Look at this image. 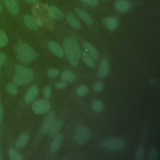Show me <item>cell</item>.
<instances>
[{"instance_id":"6da1fadb","label":"cell","mask_w":160,"mask_h":160,"mask_svg":"<svg viewBox=\"0 0 160 160\" xmlns=\"http://www.w3.org/2000/svg\"><path fill=\"white\" fill-rule=\"evenodd\" d=\"M63 50L69 63L73 66H78L81 54L76 40L72 37L66 38L63 41Z\"/></svg>"},{"instance_id":"7a4b0ae2","label":"cell","mask_w":160,"mask_h":160,"mask_svg":"<svg viewBox=\"0 0 160 160\" xmlns=\"http://www.w3.org/2000/svg\"><path fill=\"white\" fill-rule=\"evenodd\" d=\"M17 59L23 64H29L35 61L38 54L29 44L20 42L15 47Z\"/></svg>"},{"instance_id":"3957f363","label":"cell","mask_w":160,"mask_h":160,"mask_svg":"<svg viewBox=\"0 0 160 160\" xmlns=\"http://www.w3.org/2000/svg\"><path fill=\"white\" fill-rule=\"evenodd\" d=\"M16 74L12 77V82L17 86H22L30 82L34 77L32 69L22 65L15 66Z\"/></svg>"},{"instance_id":"277c9868","label":"cell","mask_w":160,"mask_h":160,"mask_svg":"<svg viewBox=\"0 0 160 160\" xmlns=\"http://www.w3.org/2000/svg\"><path fill=\"white\" fill-rule=\"evenodd\" d=\"M125 146V141L121 138H110L105 139L102 142L104 149L109 151H118Z\"/></svg>"},{"instance_id":"5b68a950","label":"cell","mask_w":160,"mask_h":160,"mask_svg":"<svg viewBox=\"0 0 160 160\" xmlns=\"http://www.w3.org/2000/svg\"><path fill=\"white\" fill-rule=\"evenodd\" d=\"M91 131L88 126H80L77 128L75 132L76 142L79 145H82L91 139Z\"/></svg>"},{"instance_id":"8992f818","label":"cell","mask_w":160,"mask_h":160,"mask_svg":"<svg viewBox=\"0 0 160 160\" xmlns=\"http://www.w3.org/2000/svg\"><path fill=\"white\" fill-rule=\"evenodd\" d=\"M51 103L44 99H39L34 101L31 106L32 112L36 114H43L48 112L51 109Z\"/></svg>"},{"instance_id":"52a82bcc","label":"cell","mask_w":160,"mask_h":160,"mask_svg":"<svg viewBox=\"0 0 160 160\" xmlns=\"http://www.w3.org/2000/svg\"><path fill=\"white\" fill-rule=\"evenodd\" d=\"M55 119V112L54 111H50L44 119L42 122L41 131L42 134H48L49 130L52 125L54 120Z\"/></svg>"},{"instance_id":"ba28073f","label":"cell","mask_w":160,"mask_h":160,"mask_svg":"<svg viewBox=\"0 0 160 160\" xmlns=\"http://www.w3.org/2000/svg\"><path fill=\"white\" fill-rule=\"evenodd\" d=\"M63 126V121L61 119H54L51 128L49 130L48 134L50 137H54L58 133H59L60 130L62 129Z\"/></svg>"},{"instance_id":"9c48e42d","label":"cell","mask_w":160,"mask_h":160,"mask_svg":"<svg viewBox=\"0 0 160 160\" xmlns=\"http://www.w3.org/2000/svg\"><path fill=\"white\" fill-rule=\"evenodd\" d=\"M109 72V65L107 59H103L101 60L98 70V76L101 78L107 76Z\"/></svg>"},{"instance_id":"30bf717a","label":"cell","mask_w":160,"mask_h":160,"mask_svg":"<svg viewBox=\"0 0 160 160\" xmlns=\"http://www.w3.org/2000/svg\"><path fill=\"white\" fill-rule=\"evenodd\" d=\"M64 139V135L62 133H58L56 135L50 145V151L52 153L56 152L60 148Z\"/></svg>"},{"instance_id":"8fae6325","label":"cell","mask_w":160,"mask_h":160,"mask_svg":"<svg viewBox=\"0 0 160 160\" xmlns=\"http://www.w3.org/2000/svg\"><path fill=\"white\" fill-rule=\"evenodd\" d=\"M74 12L78 17H79L86 24H88L89 25L92 24L93 20H92L91 16L89 15V14H88L86 11H85L83 9H80L79 8H76L74 9Z\"/></svg>"},{"instance_id":"7c38bea8","label":"cell","mask_w":160,"mask_h":160,"mask_svg":"<svg viewBox=\"0 0 160 160\" xmlns=\"http://www.w3.org/2000/svg\"><path fill=\"white\" fill-rule=\"evenodd\" d=\"M39 91V88L36 85H32L26 92L24 97V100L27 103L32 102L36 98Z\"/></svg>"},{"instance_id":"4fadbf2b","label":"cell","mask_w":160,"mask_h":160,"mask_svg":"<svg viewBox=\"0 0 160 160\" xmlns=\"http://www.w3.org/2000/svg\"><path fill=\"white\" fill-rule=\"evenodd\" d=\"M48 46L50 51L56 56L61 58L64 56V50L58 43L54 41H51L48 43Z\"/></svg>"},{"instance_id":"5bb4252c","label":"cell","mask_w":160,"mask_h":160,"mask_svg":"<svg viewBox=\"0 0 160 160\" xmlns=\"http://www.w3.org/2000/svg\"><path fill=\"white\" fill-rule=\"evenodd\" d=\"M82 46L85 50L86 52H87L92 58L94 60L97 61L99 58V53L98 49L92 44L84 42L82 44Z\"/></svg>"},{"instance_id":"9a60e30c","label":"cell","mask_w":160,"mask_h":160,"mask_svg":"<svg viewBox=\"0 0 160 160\" xmlns=\"http://www.w3.org/2000/svg\"><path fill=\"white\" fill-rule=\"evenodd\" d=\"M4 4L8 10L12 14L18 13L19 8L16 0H4Z\"/></svg>"},{"instance_id":"2e32d148","label":"cell","mask_w":160,"mask_h":160,"mask_svg":"<svg viewBox=\"0 0 160 160\" xmlns=\"http://www.w3.org/2000/svg\"><path fill=\"white\" fill-rule=\"evenodd\" d=\"M103 23L109 31L115 30L118 26V21L114 17H107L103 20Z\"/></svg>"},{"instance_id":"e0dca14e","label":"cell","mask_w":160,"mask_h":160,"mask_svg":"<svg viewBox=\"0 0 160 160\" xmlns=\"http://www.w3.org/2000/svg\"><path fill=\"white\" fill-rule=\"evenodd\" d=\"M114 7L118 11L121 12H125L130 9L131 5L128 1L118 0L114 4Z\"/></svg>"},{"instance_id":"ac0fdd59","label":"cell","mask_w":160,"mask_h":160,"mask_svg":"<svg viewBox=\"0 0 160 160\" xmlns=\"http://www.w3.org/2000/svg\"><path fill=\"white\" fill-rule=\"evenodd\" d=\"M66 20L71 27L75 29H79L81 28V25L78 19L72 13L69 14L66 16Z\"/></svg>"},{"instance_id":"d6986e66","label":"cell","mask_w":160,"mask_h":160,"mask_svg":"<svg viewBox=\"0 0 160 160\" xmlns=\"http://www.w3.org/2000/svg\"><path fill=\"white\" fill-rule=\"evenodd\" d=\"M24 22L25 26L29 29L34 30L38 28V23L36 19L31 16L26 15L24 17Z\"/></svg>"},{"instance_id":"ffe728a7","label":"cell","mask_w":160,"mask_h":160,"mask_svg":"<svg viewBox=\"0 0 160 160\" xmlns=\"http://www.w3.org/2000/svg\"><path fill=\"white\" fill-rule=\"evenodd\" d=\"M29 136L26 133H22L21 134L18 138L17 139L16 143H15V147L16 149H21L24 148L28 143L29 141Z\"/></svg>"},{"instance_id":"44dd1931","label":"cell","mask_w":160,"mask_h":160,"mask_svg":"<svg viewBox=\"0 0 160 160\" xmlns=\"http://www.w3.org/2000/svg\"><path fill=\"white\" fill-rule=\"evenodd\" d=\"M49 16L55 19H61L64 18V14L62 11L56 6H51L49 9Z\"/></svg>"},{"instance_id":"7402d4cb","label":"cell","mask_w":160,"mask_h":160,"mask_svg":"<svg viewBox=\"0 0 160 160\" xmlns=\"http://www.w3.org/2000/svg\"><path fill=\"white\" fill-rule=\"evenodd\" d=\"M61 79L64 82H72L76 80V76L70 71H64L61 74Z\"/></svg>"},{"instance_id":"603a6c76","label":"cell","mask_w":160,"mask_h":160,"mask_svg":"<svg viewBox=\"0 0 160 160\" xmlns=\"http://www.w3.org/2000/svg\"><path fill=\"white\" fill-rule=\"evenodd\" d=\"M82 58L84 63L89 68H94L96 66L95 60L86 51H84L81 54Z\"/></svg>"},{"instance_id":"cb8c5ba5","label":"cell","mask_w":160,"mask_h":160,"mask_svg":"<svg viewBox=\"0 0 160 160\" xmlns=\"http://www.w3.org/2000/svg\"><path fill=\"white\" fill-rule=\"evenodd\" d=\"M91 108L96 112H101L104 109V104L101 101L96 99L92 102Z\"/></svg>"},{"instance_id":"d4e9b609","label":"cell","mask_w":160,"mask_h":160,"mask_svg":"<svg viewBox=\"0 0 160 160\" xmlns=\"http://www.w3.org/2000/svg\"><path fill=\"white\" fill-rule=\"evenodd\" d=\"M9 158L11 160H22L23 158L14 148H10L8 151Z\"/></svg>"},{"instance_id":"484cf974","label":"cell","mask_w":160,"mask_h":160,"mask_svg":"<svg viewBox=\"0 0 160 160\" xmlns=\"http://www.w3.org/2000/svg\"><path fill=\"white\" fill-rule=\"evenodd\" d=\"M6 91L9 93L11 95H16L18 92V88L17 87V85H16L15 84L12 83H8L6 86Z\"/></svg>"},{"instance_id":"4316f807","label":"cell","mask_w":160,"mask_h":160,"mask_svg":"<svg viewBox=\"0 0 160 160\" xmlns=\"http://www.w3.org/2000/svg\"><path fill=\"white\" fill-rule=\"evenodd\" d=\"M88 92H89V88L86 85H81V86H79L77 88V90H76L77 94L79 96H81V97L86 96V94H88Z\"/></svg>"},{"instance_id":"83f0119b","label":"cell","mask_w":160,"mask_h":160,"mask_svg":"<svg viewBox=\"0 0 160 160\" xmlns=\"http://www.w3.org/2000/svg\"><path fill=\"white\" fill-rule=\"evenodd\" d=\"M145 152V149L143 146H140L138 148V149L136 151L135 153V157L134 159L136 160H142L144 158Z\"/></svg>"},{"instance_id":"f1b7e54d","label":"cell","mask_w":160,"mask_h":160,"mask_svg":"<svg viewBox=\"0 0 160 160\" xmlns=\"http://www.w3.org/2000/svg\"><path fill=\"white\" fill-rule=\"evenodd\" d=\"M8 38L6 34L3 31H0V48H3L7 45Z\"/></svg>"},{"instance_id":"f546056e","label":"cell","mask_w":160,"mask_h":160,"mask_svg":"<svg viewBox=\"0 0 160 160\" xmlns=\"http://www.w3.org/2000/svg\"><path fill=\"white\" fill-rule=\"evenodd\" d=\"M103 87H104L103 83L100 81H98L93 83L92 88V90L94 92H100L103 89Z\"/></svg>"},{"instance_id":"4dcf8cb0","label":"cell","mask_w":160,"mask_h":160,"mask_svg":"<svg viewBox=\"0 0 160 160\" xmlns=\"http://www.w3.org/2000/svg\"><path fill=\"white\" fill-rule=\"evenodd\" d=\"M48 75L51 78H56L59 74V71L56 68H49L47 71Z\"/></svg>"},{"instance_id":"1f68e13d","label":"cell","mask_w":160,"mask_h":160,"mask_svg":"<svg viewBox=\"0 0 160 160\" xmlns=\"http://www.w3.org/2000/svg\"><path fill=\"white\" fill-rule=\"evenodd\" d=\"M159 158V152L157 149H153L149 152L148 159L150 160H157Z\"/></svg>"},{"instance_id":"d6a6232c","label":"cell","mask_w":160,"mask_h":160,"mask_svg":"<svg viewBox=\"0 0 160 160\" xmlns=\"http://www.w3.org/2000/svg\"><path fill=\"white\" fill-rule=\"evenodd\" d=\"M51 88L48 86H46V87H44V88L43 89V96L45 99H48L51 95Z\"/></svg>"},{"instance_id":"836d02e7","label":"cell","mask_w":160,"mask_h":160,"mask_svg":"<svg viewBox=\"0 0 160 160\" xmlns=\"http://www.w3.org/2000/svg\"><path fill=\"white\" fill-rule=\"evenodd\" d=\"M80 1L92 7H96L98 4V0H80Z\"/></svg>"},{"instance_id":"e575fe53","label":"cell","mask_w":160,"mask_h":160,"mask_svg":"<svg viewBox=\"0 0 160 160\" xmlns=\"http://www.w3.org/2000/svg\"><path fill=\"white\" fill-rule=\"evenodd\" d=\"M66 85H67L66 82H64V81H61V82H56V83L54 84V86H55L56 88L59 89H61L64 88L66 86Z\"/></svg>"},{"instance_id":"d590c367","label":"cell","mask_w":160,"mask_h":160,"mask_svg":"<svg viewBox=\"0 0 160 160\" xmlns=\"http://www.w3.org/2000/svg\"><path fill=\"white\" fill-rule=\"evenodd\" d=\"M6 55L2 52H0V65L2 66L6 61Z\"/></svg>"},{"instance_id":"8d00e7d4","label":"cell","mask_w":160,"mask_h":160,"mask_svg":"<svg viewBox=\"0 0 160 160\" xmlns=\"http://www.w3.org/2000/svg\"><path fill=\"white\" fill-rule=\"evenodd\" d=\"M3 118V108L1 104V102L0 101V122L2 121Z\"/></svg>"},{"instance_id":"74e56055","label":"cell","mask_w":160,"mask_h":160,"mask_svg":"<svg viewBox=\"0 0 160 160\" xmlns=\"http://www.w3.org/2000/svg\"><path fill=\"white\" fill-rule=\"evenodd\" d=\"M25 1H26L27 2H30V3H34V2H38L39 0H25Z\"/></svg>"},{"instance_id":"f35d334b","label":"cell","mask_w":160,"mask_h":160,"mask_svg":"<svg viewBox=\"0 0 160 160\" xmlns=\"http://www.w3.org/2000/svg\"><path fill=\"white\" fill-rule=\"evenodd\" d=\"M2 11V5L0 4V12H1Z\"/></svg>"},{"instance_id":"ab89813d","label":"cell","mask_w":160,"mask_h":160,"mask_svg":"<svg viewBox=\"0 0 160 160\" xmlns=\"http://www.w3.org/2000/svg\"><path fill=\"white\" fill-rule=\"evenodd\" d=\"M0 159H1V148H0Z\"/></svg>"},{"instance_id":"60d3db41","label":"cell","mask_w":160,"mask_h":160,"mask_svg":"<svg viewBox=\"0 0 160 160\" xmlns=\"http://www.w3.org/2000/svg\"><path fill=\"white\" fill-rule=\"evenodd\" d=\"M1 66L0 65V71H1Z\"/></svg>"}]
</instances>
